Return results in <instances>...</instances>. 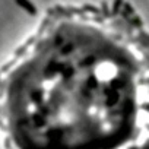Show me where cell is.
Listing matches in <instances>:
<instances>
[{
    "instance_id": "obj_1",
    "label": "cell",
    "mask_w": 149,
    "mask_h": 149,
    "mask_svg": "<svg viewBox=\"0 0 149 149\" xmlns=\"http://www.w3.org/2000/svg\"><path fill=\"white\" fill-rule=\"evenodd\" d=\"M18 6H21L22 9H25L29 15H35L37 13V9H35V6L31 3V2H26V0H18Z\"/></svg>"
},
{
    "instance_id": "obj_2",
    "label": "cell",
    "mask_w": 149,
    "mask_h": 149,
    "mask_svg": "<svg viewBox=\"0 0 149 149\" xmlns=\"http://www.w3.org/2000/svg\"><path fill=\"white\" fill-rule=\"evenodd\" d=\"M117 101H118V92H117V91H111V92L108 94V98H107V101H105V105H107V107H113Z\"/></svg>"
},
{
    "instance_id": "obj_3",
    "label": "cell",
    "mask_w": 149,
    "mask_h": 149,
    "mask_svg": "<svg viewBox=\"0 0 149 149\" xmlns=\"http://www.w3.org/2000/svg\"><path fill=\"white\" fill-rule=\"evenodd\" d=\"M121 88H124V82H123V81H120V79H113V81H111V89H113V91L121 89Z\"/></svg>"
},
{
    "instance_id": "obj_4",
    "label": "cell",
    "mask_w": 149,
    "mask_h": 149,
    "mask_svg": "<svg viewBox=\"0 0 149 149\" xmlns=\"http://www.w3.org/2000/svg\"><path fill=\"white\" fill-rule=\"evenodd\" d=\"M34 121H35V126L37 127H42L44 124H45V120H44V117H41L40 114H34Z\"/></svg>"
},
{
    "instance_id": "obj_5",
    "label": "cell",
    "mask_w": 149,
    "mask_h": 149,
    "mask_svg": "<svg viewBox=\"0 0 149 149\" xmlns=\"http://www.w3.org/2000/svg\"><path fill=\"white\" fill-rule=\"evenodd\" d=\"M94 61H95V57L94 56H88L81 64L84 66V67H88V66H91V64H94Z\"/></svg>"
},
{
    "instance_id": "obj_6",
    "label": "cell",
    "mask_w": 149,
    "mask_h": 149,
    "mask_svg": "<svg viewBox=\"0 0 149 149\" xmlns=\"http://www.w3.org/2000/svg\"><path fill=\"white\" fill-rule=\"evenodd\" d=\"M98 86V82H97V79L94 78V76H91L89 79H88V88H91V89H95Z\"/></svg>"
},
{
    "instance_id": "obj_7",
    "label": "cell",
    "mask_w": 149,
    "mask_h": 149,
    "mask_svg": "<svg viewBox=\"0 0 149 149\" xmlns=\"http://www.w3.org/2000/svg\"><path fill=\"white\" fill-rule=\"evenodd\" d=\"M41 97H42V94H41L40 91L32 92V95H31V98H32V101H34V102H40V101H41Z\"/></svg>"
},
{
    "instance_id": "obj_8",
    "label": "cell",
    "mask_w": 149,
    "mask_h": 149,
    "mask_svg": "<svg viewBox=\"0 0 149 149\" xmlns=\"http://www.w3.org/2000/svg\"><path fill=\"white\" fill-rule=\"evenodd\" d=\"M121 5H123L121 2H114V5H113V15H117L118 13V9H120Z\"/></svg>"
},
{
    "instance_id": "obj_9",
    "label": "cell",
    "mask_w": 149,
    "mask_h": 149,
    "mask_svg": "<svg viewBox=\"0 0 149 149\" xmlns=\"http://www.w3.org/2000/svg\"><path fill=\"white\" fill-rule=\"evenodd\" d=\"M72 48H73V45H72V44H67V45H64V47L61 48V54H69V53L72 51Z\"/></svg>"
},
{
    "instance_id": "obj_10",
    "label": "cell",
    "mask_w": 149,
    "mask_h": 149,
    "mask_svg": "<svg viewBox=\"0 0 149 149\" xmlns=\"http://www.w3.org/2000/svg\"><path fill=\"white\" fill-rule=\"evenodd\" d=\"M72 74H73V69H72V67H69L67 70L63 72V76H64V78H70Z\"/></svg>"
},
{
    "instance_id": "obj_11",
    "label": "cell",
    "mask_w": 149,
    "mask_h": 149,
    "mask_svg": "<svg viewBox=\"0 0 149 149\" xmlns=\"http://www.w3.org/2000/svg\"><path fill=\"white\" fill-rule=\"evenodd\" d=\"M102 10H104L105 16H108V8H107V3H102Z\"/></svg>"
},
{
    "instance_id": "obj_12",
    "label": "cell",
    "mask_w": 149,
    "mask_h": 149,
    "mask_svg": "<svg viewBox=\"0 0 149 149\" xmlns=\"http://www.w3.org/2000/svg\"><path fill=\"white\" fill-rule=\"evenodd\" d=\"M124 9L127 10V13H132V12H133V9H132V8H130V5H127V3L124 5ZM127 13H126V15H127Z\"/></svg>"
},
{
    "instance_id": "obj_13",
    "label": "cell",
    "mask_w": 149,
    "mask_h": 149,
    "mask_svg": "<svg viewBox=\"0 0 149 149\" xmlns=\"http://www.w3.org/2000/svg\"><path fill=\"white\" fill-rule=\"evenodd\" d=\"M61 42H63V38H61V37H57V38H56V41H54V44H56V45H60Z\"/></svg>"
},
{
    "instance_id": "obj_14",
    "label": "cell",
    "mask_w": 149,
    "mask_h": 149,
    "mask_svg": "<svg viewBox=\"0 0 149 149\" xmlns=\"http://www.w3.org/2000/svg\"><path fill=\"white\" fill-rule=\"evenodd\" d=\"M133 24H134V25H137V26H140V25H142V22H140V19H139V18H137V19H133Z\"/></svg>"
},
{
    "instance_id": "obj_15",
    "label": "cell",
    "mask_w": 149,
    "mask_h": 149,
    "mask_svg": "<svg viewBox=\"0 0 149 149\" xmlns=\"http://www.w3.org/2000/svg\"><path fill=\"white\" fill-rule=\"evenodd\" d=\"M85 9H86V10H92V12H98V10H97L95 8H89V6H86Z\"/></svg>"
},
{
    "instance_id": "obj_16",
    "label": "cell",
    "mask_w": 149,
    "mask_h": 149,
    "mask_svg": "<svg viewBox=\"0 0 149 149\" xmlns=\"http://www.w3.org/2000/svg\"><path fill=\"white\" fill-rule=\"evenodd\" d=\"M111 91H113V89H111V88H105V89H104V92H105V94H107V95H108V94H110V92H111Z\"/></svg>"
},
{
    "instance_id": "obj_17",
    "label": "cell",
    "mask_w": 149,
    "mask_h": 149,
    "mask_svg": "<svg viewBox=\"0 0 149 149\" xmlns=\"http://www.w3.org/2000/svg\"><path fill=\"white\" fill-rule=\"evenodd\" d=\"M129 149H139L137 146H132V148H129Z\"/></svg>"
},
{
    "instance_id": "obj_18",
    "label": "cell",
    "mask_w": 149,
    "mask_h": 149,
    "mask_svg": "<svg viewBox=\"0 0 149 149\" xmlns=\"http://www.w3.org/2000/svg\"><path fill=\"white\" fill-rule=\"evenodd\" d=\"M143 149H148V146H146V145H145V148H143Z\"/></svg>"
}]
</instances>
